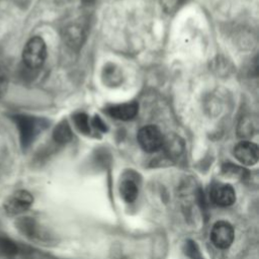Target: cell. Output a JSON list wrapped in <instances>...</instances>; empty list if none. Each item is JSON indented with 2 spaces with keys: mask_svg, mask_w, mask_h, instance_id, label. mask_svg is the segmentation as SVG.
<instances>
[{
  "mask_svg": "<svg viewBox=\"0 0 259 259\" xmlns=\"http://www.w3.org/2000/svg\"><path fill=\"white\" fill-rule=\"evenodd\" d=\"M13 120L17 126L20 144L23 149L28 148L38 134L47 127V121L35 116L18 114L13 116Z\"/></svg>",
  "mask_w": 259,
  "mask_h": 259,
  "instance_id": "6da1fadb",
  "label": "cell"
},
{
  "mask_svg": "<svg viewBox=\"0 0 259 259\" xmlns=\"http://www.w3.org/2000/svg\"><path fill=\"white\" fill-rule=\"evenodd\" d=\"M47 58V46L40 36L30 37L22 51V62L26 69L36 70L42 66Z\"/></svg>",
  "mask_w": 259,
  "mask_h": 259,
  "instance_id": "7a4b0ae2",
  "label": "cell"
},
{
  "mask_svg": "<svg viewBox=\"0 0 259 259\" xmlns=\"http://www.w3.org/2000/svg\"><path fill=\"white\" fill-rule=\"evenodd\" d=\"M163 135L160 130L152 124L145 125L138 132L137 140L141 148L147 153H154L161 149L163 144Z\"/></svg>",
  "mask_w": 259,
  "mask_h": 259,
  "instance_id": "3957f363",
  "label": "cell"
},
{
  "mask_svg": "<svg viewBox=\"0 0 259 259\" xmlns=\"http://www.w3.org/2000/svg\"><path fill=\"white\" fill-rule=\"evenodd\" d=\"M209 238L217 248L228 249L235 238L234 227L227 221H218L211 227Z\"/></svg>",
  "mask_w": 259,
  "mask_h": 259,
  "instance_id": "277c9868",
  "label": "cell"
},
{
  "mask_svg": "<svg viewBox=\"0 0 259 259\" xmlns=\"http://www.w3.org/2000/svg\"><path fill=\"white\" fill-rule=\"evenodd\" d=\"M33 202V196L27 190L20 189L11 194L4 203L6 212L10 215H16L26 211Z\"/></svg>",
  "mask_w": 259,
  "mask_h": 259,
  "instance_id": "5b68a950",
  "label": "cell"
},
{
  "mask_svg": "<svg viewBox=\"0 0 259 259\" xmlns=\"http://www.w3.org/2000/svg\"><path fill=\"white\" fill-rule=\"evenodd\" d=\"M210 200L220 206H230L236 201V191L232 185L215 183L209 190Z\"/></svg>",
  "mask_w": 259,
  "mask_h": 259,
  "instance_id": "8992f818",
  "label": "cell"
},
{
  "mask_svg": "<svg viewBox=\"0 0 259 259\" xmlns=\"http://www.w3.org/2000/svg\"><path fill=\"white\" fill-rule=\"evenodd\" d=\"M235 158L245 166H252L258 162V147L250 141H242L234 148Z\"/></svg>",
  "mask_w": 259,
  "mask_h": 259,
  "instance_id": "52a82bcc",
  "label": "cell"
},
{
  "mask_svg": "<svg viewBox=\"0 0 259 259\" xmlns=\"http://www.w3.org/2000/svg\"><path fill=\"white\" fill-rule=\"evenodd\" d=\"M161 149L163 150L164 155L167 157V159L171 161H176L184 153L185 144L179 136L175 134H169L168 136L164 137Z\"/></svg>",
  "mask_w": 259,
  "mask_h": 259,
  "instance_id": "ba28073f",
  "label": "cell"
},
{
  "mask_svg": "<svg viewBox=\"0 0 259 259\" xmlns=\"http://www.w3.org/2000/svg\"><path fill=\"white\" fill-rule=\"evenodd\" d=\"M15 227L19 233L28 239H44L45 235L40 231L37 223L29 217H21L15 221Z\"/></svg>",
  "mask_w": 259,
  "mask_h": 259,
  "instance_id": "9c48e42d",
  "label": "cell"
},
{
  "mask_svg": "<svg viewBox=\"0 0 259 259\" xmlns=\"http://www.w3.org/2000/svg\"><path fill=\"white\" fill-rule=\"evenodd\" d=\"M107 113L119 120H130L133 119L139 111V105L137 102H126V103H121V104H116L112 105L107 108Z\"/></svg>",
  "mask_w": 259,
  "mask_h": 259,
  "instance_id": "30bf717a",
  "label": "cell"
},
{
  "mask_svg": "<svg viewBox=\"0 0 259 259\" xmlns=\"http://www.w3.org/2000/svg\"><path fill=\"white\" fill-rule=\"evenodd\" d=\"M85 37L84 30L82 26L77 24H71L70 26L66 27L64 32V38L68 46L72 48H78L82 45L83 39Z\"/></svg>",
  "mask_w": 259,
  "mask_h": 259,
  "instance_id": "8fae6325",
  "label": "cell"
},
{
  "mask_svg": "<svg viewBox=\"0 0 259 259\" xmlns=\"http://www.w3.org/2000/svg\"><path fill=\"white\" fill-rule=\"evenodd\" d=\"M119 193L121 198L127 202H134L139 194V187L133 179H123L119 185Z\"/></svg>",
  "mask_w": 259,
  "mask_h": 259,
  "instance_id": "7c38bea8",
  "label": "cell"
},
{
  "mask_svg": "<svg viewBox=\"0 0 259 259\" xmlns=\"http://www.w3.org/2000/svg\"><path fill=\"white\" fill-rule=\"evenodd\" d=\"M257 118L251 115L244 116L238 124V136L241 138H250L257 130Z\"/></svg>",
  "mask_w": 259,
  "mask_h": 259,
  "instance_id": "4fadbf2b",
  "label": "cell"
},
{
  "mask_svg": "<svg viewBox=\"0 0 259 259\" xmlns=\"http://www.w3.org/2000/svg\"><path fill=\"white\" fill-rule=\"evenodd\" d=\"M53 139L58 144H66L72 139V132L67 120H62L54 128Z\"/></svg>",
  "mask_w": 259,
  "mask_h": 259,
  "instance_id": "5bb4252c",
  "label": "cell"
},
{
  "mask_svg": "<svg viewBox=\"0 0 259 259\" xmlns=\"http://www.w3.org/2000/svg\"><path fill=\"white\" fill-rule=\"evenodd\" d=\"M104 82L109 85H117L121 81L120 71L115 67V65H107L103 70Z\"/></svg>",
  "mask_w": 259,
  "mask_h": 259,
  "instance_id": "9a60e30c",
  "label": "cell"
},
{
  "mask_svg": "<svg viewBox=\"0 0 259 259\" xmlns=\"http://www.w3.org/2000/svg\"><path fill=\"white\" fill-rule=\"evenodd\" d=\"M74 123L76 127L78 128L79 132H81L84 135H90L91 130H90V123H89V118L87 114L83 112H79L74 115Z\"/></svg>",
  "mask_w": 259,
  "mask_h": 259,
  "instance_id": "2e32d148",
  "label": "cell"
},
{
  "mask_svg": "<svg viewBox=\"0 0 259 259\" xmlns=\"http://www.w3.org/2000/svg\"><path fill=\"white\" fill-rule=\"evenodd\" d=\"M183 250H184L185 255L188 256L190 259H203L201 252L199 250V247L192 240H187L184 243Z\"/></svg>",
  "mask_w": 259,
  "mask_h": 259,
  "instance_id": "e0dca14e",
  "label": "cell"
},
{
  "mask_svg": "<svg viewBox=\"0 0 259 259\" xmlns=\"http://www.w3.org/2000/svg\"><path fill=\"white\" fill-rule=\"evenodd\" d=\"M223 173L228 175V176H232V177H245L246 176V170L242 167H239L237 165L234 164H225L223 166Z\"/></svg>",
  "mask_w": 259,
  "mask_h": 259,
  "instance_id": "ac0fdd59",
  "label": "cell"
},
{
  "mask_svg": "<svg viewBox=\"0 0 259 259\" xmlns=\"http://www.w3.org/2000/svg\"><path fill=\"white\" fill-rule=\"evenodd\" d=\"M185 0H161L163 10L168 14H173L182 6Z\"/></svg>",
  "mask_w": 259,
  "mask_h": 259,
  "instance_id": "d6986e66",
  "label": "cell"
},
{
  "mask_svg": "<svg viewBox=\"0 0 259 259\" xmlns=\"http://www.w3.org/2000/svg\"><path fill=\"white\" fill-rule=\"evenodd\" d=\"M0 251L6 255L17 253V246L7 238H0Z\"/></svg>",
  "mask_w": 259,
  "mask_h": 259,
  "instance_id": "ffe728a7",
  "label": "cell"
},
{
  "mask_svg": "<svg viewBox=\"0 0 259 259\" xmlns=\"http://www.w3.org/2000/svg\"><path fill=\"white\" fill-rule=\"evenodd\" d=\"M7 87H8L7 76H6L3 68L0 65V98L6 93Z\"/></svg>",
  "mask_w": 259,
  "mask_h": 259,
  "instance_id": "44dd1931",
  "label": "cell"
},
{
  "mask_svg": "<svg viewBox=\"0 0 259 259\" xmlns=\"http://www.w3.org/2000/svg\"><path fill=\"white\" fill-rule=\"evenodd\" d=\"M93 125L100 132H106V124L102 121V119L99 116H95L93 121H92Z\"/></svg>",
  "mask_w": 259,
  "mask_h": 259,
  "instance_id": "7402d4cb",
  "label": "cell"
}]
</instances>
